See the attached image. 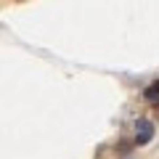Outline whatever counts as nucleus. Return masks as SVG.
<instances>
[{
	"instance_id": "obj_2",
	"label": "nucleus",
	"mask_w": 159,
	"mask_h": 159,
	"mask_svg": "<svg viewBox=\"0 0 159 159\" xmlns=\"http://www.w3.org/2000/svg\"><path fill=\"white\" fill-rule=\"evenodd\" d=\"M157 93H159V82H154V85L146 90V98H157Z\"/></svg>"
},
{
	"instance_id": "obj_1",
	"label": "nucleus",
	"mask_w": 159,
	"mask_h": 159,
	"mask_svg": "<svg viewBox=\"0 0 159 159\" xmlns=\"http://www.w3.org/2000/svg\"><path fill=\"white\" fill-rule=\"evenodd\" d=\"M154 138V125L148 119H138L135 122V141L138 143H148Z\"/></svg>"
}]
</instances>
